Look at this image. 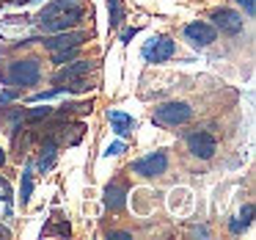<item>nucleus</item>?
I'll return each mask as SVG.
<instances>
[{"label": "nucleus", "mask_w": 256, "mask_h": 240, "mask_svg": "<svg viewBox=\"0 0 256 240\" xmlns=\"http://www.w3.org/2000/svg\"><path fill=\"white\" fill-rule=\"evenodd\" d=\"M0 166H6V149L0 146Z\"/></svg>", "instance_id": "obj_25"}, {"label": "nucleus", "mask_w": 256, "mask_h": 240, "mask_svg": "<svg viewBox=\"0 0 256 240\" xmlns=\"http://www.w3.org/2000/svg\"><path fill=\"white\" fill-rule=\"evenodd\" d=\"M83 17H86V9L56 14V17H44V20H39V23H42V31H44V34H61V31H72L74 25H80Z\"/></svg>", "instance_id": "obj_7"}, {"label": "nucleus", "mask_w": 256, "mask_h": 240, "mask_svg": "<svg viewBox=\"0 0 256 240\" xmlns=\"http://www.w3.org/2000/svg\"><path fill=\"white\" fill-rule=\"evenodd\" d=\"M30 193H34V166H25L22 168V182H20V204L28 207L30 201Z\"/></svg>", "instance_id": "obj_15"}, {"label": "nucleus", "mask_w": 256, "mask_h": 240, "mask_svg": "<svg viewBox=\"0 0 256 240\" xmlns=\"http://www.w3.org/2000/svg\"><path fill=\"white\" fill-rule=\"evenodd\" d=\"M0 237H12V232H8V229L3 226V223H0Z\"/></svg>", "instance_id": "obj_24"}, {"label": "nucleus", "mask_w": 256, "mask_h": 240, "mask_svg": "<svg viewBox=\"0 0 256 240\" xmlns=\"http://www.w3.org/2000/svg\"><path fill=\"white\" fill-rule=\"evenodd\" d=\"M108 25H110L113 31L118 28V25L124 23V6H122V0H108Z\"/></svg>", "instance_id": "obj_17"}, {"label": "nucleus", "mask_w": 256, "mask_h": 240, "mask_svg": "<svg viewBox=\"0 0 256 240\" xmlns=\"http://www.w3.org/2000/svg\"><path fill=\"white\" fill-rule=\"evenodd\" d=\"M250 221H254V204H245L242 210H240V215L228 223V229H232L234 234H240V232H245V229L250 226Z\"/></svg>", "instance_id": "obj_16"}, {"label": "nucleus", "mask_w": 256, "mask_h": 240, "mask_svg": "<svg viewBox=\"0 0 256 240\" xmlns=\"http://www.w3.org/2000/svg\"><path fill=\"white\" fill-rule=\"evenodd\" d=\"M132 36H138V28H127V31H124V34H122V45H130Z\"/></svg>", "instance_id": "obj_22"}, {"label": "nucleus", "mask_w": 256, "mask_h": 240, "mask_svg": "<svg viewBox=\"0 0 256 240\" xmlns=\"http://www.w3.org/2000/svg\"><path fill=\"white\" fill-rule=\"evenodd\" d=\"M56 155H58V141L52 138V135H47L44 144H42V149H39V160H36V168H39L42 174L50 171V168L56 166Z\"/></svg>", "instance_id": "obj_14"}, {"label": "nucleus", "mask_w": 256, "mask_h": 240, "mask_svg": "<svg viewBox=\"0 0 256 240\" xmlns=\"http://www.w3.org/2000/svg\"><path fill=\"white\" fill-rule=\"evenodd\" d=\"M127 182H110L105 188V193H102V204H105V210L110 212H122L124 207H127Z\"/></svg>", "instance_id": "obj_10"}, {"label": "nucleus", "mask_w": 256, "mask_h": 240, "mask_svg": "<svg viewBox=\"0 0 256 240\" xmlns=\"http://www.w3.org/2000/svg\"><path fill=\"white\" fill-rule=\"evenodd\" d=\"M94 72V64L91 61H74V64H64L61 69L56 72V86H64V83H72V80H80L86 75Z\"/></svg>", "instance_id": "obj_11"}, {"label": "nucleus", "mask_w": 256, "mask_h": 240, "mask_svg": "<svg viewBox=\"0 0 256 240\" xmlns=\"http://www.w3.org/2000/svg\"><path fill=\"white\" fill-rule=\"evenodd\" d=\"M108 122L113 124V133L122 135V138H130L135 133V119L124 111H108Z\"/></svg>", "instance_id": "obj_13"}, {"label": "nucleus", "mask_w": 256, "mask_h": 240, "mask_svg": "<svg viewBox=\"0 0 256 240\" xmlns=\"http://www.w3.org/2000/svg\"><path fill=\"white\" fill-rule=\"evenodd\" d=\"M80 53V47H66V50H52V64L56 67H64V64H69L74 56Z\"/></svg>", "instance_id": "obj_19"}, {"label": "nucleus", "mask_w": 256, "mask_h": 240, "mask_svg": "<svg viewBox=\"0 0 256 240\" xmlns=\"http://www.w3.org/2000/svg\"><path fill=\"white\" fill-rule=\"evenodd\" d=\"M80 9H86V0H50L39 12V20L56 17V14H66V12H80Z\"/></svg>", "instance_id": "obj_12"}, {"label": "nucleus", "mask_w": 256, "mask_h": 240, "mask_svg": "<svg viewBox=\"0 0 256 240\" xmlns=\"http://www.w3.org/2000/svg\"><path fill=\"white\" fill-rule=\"evenodd\" d=\"M132 174H138V177H162V174L168 171V155L166 152H149L146 157H140V160L132 163V168H130Z\"/></svg>", "instance_id": "obj_3"}, {"label": "nucleus", "mask_w": 256, "mask_h": 240, "mask_svg": "<svg viewBox=\"0 0 256 240\" xmlns=\"http://www.w3.org/2000/svg\"><path fill=\"white\" fill-rule=\"evenodd\" d=\"M52 113H56V108L44 105V108H30V111H25V122H42V119H50Z\"/></svg>", "instance_id": "obj_18"}, {"label": "nucleus", "mask_w": 256, "mask_h": 240, "mask_svg": "<svg viewBox=\"0 0 256 240\" xmlns=\"http://www.w3.org/2000/svg\"><path fill=\"white\" fill-rule=\"evenodd\" d=\"M234 3H237V6H242L248 17H254V12H256V3H254V0H234Z\"/></svg>", "instance_id": "obj_21"}, {"label": "nucleus", "mask_w": 256, "mask_h": 240, "mask_svg": "<svg viewBox=\"0 0 256 240\" xmlns=\"http://www.w3.org/2000/svg\"><path fill=\"white\" fill-rule=\"evenodd\" d=\"M174 53H176V42L168 39V36H152L144 45V58L149 64H162L168 58H174Z\"/></svg>", "instance_id": "obj_4"}, {"label": "nucleus", "mask_w": 256, "mask_h": 240, "mask_svg": "<svg viewBox=\"0 0 256 240\" xmlns=\"http://www.w3.org/2000/svg\"><path fill=\"white\" fill-rule=\"evenodd\" d=\"M212 25H215V31H220V34L237 36L240 31H242V14H237L234 9H218V12L212 14Z\"/></svg>", "instance_id": "obj_9"}, {"label": "nucleus", "mask_w": 256, "mask_h": 240, "mask_svg": "<svg viewBox=\"0 0 256 240\" xmlns=\"http://www.w3.org/2000/svg\"><path fill=\"white\" fill-rule=\"evenodd\" d=\"M188 149L193 157H198V160H212L218 152V138L212 133H206V130H198V133H190L188 135Z\"/></svg>", "instance_id": "obj_5"}, {"label": "nucleus", "mask_w": 256, "mask_h": 240, "mask_svg": "<svg viewBox=\"0 0 256 240\" xmlns=\"http://www.w3.org/2000/svg\"><path fill=\"white\" fill-rule=\"evenodd\" d=\"M108 237H122V240H130V237H132V234H130V232H110V234H108Z\"/></svg>", "instance_id": "obj_23"}, {"label": "nucleus", "mask_w": 256, "mask_h": 240, "mask_svg": "<svg viewBox=\"0 0 256 240\" xmlns=\"http://www.w3.org/2000/svg\"><path fill=\"white\" fill-rule=\"evenodd\" d=\"M83 42H88V31H61V34L42 39V45L52 53V50H66V47H83Z\"/></svg>", "instance_id": "obj_8"}, {"label": "nucleus", "mask_w": 256, "mask_h": 240, "mask_svg": "<svg viewBox=\"0 0 256 240\" xmlns=\"http://www.w3.org/2000/svg\"><path fill=\"white\" fill-rule=\"evenodd\" d=\"M124 149H127V144H124V141H116V144H110V146L105 149V155H108V157H110V155H122Z\"/></svg>", "instance_id": "obj_20"}, {"label": "nucleus", "mask_w": 256, "mask_h": 240, "mask_svg": "<svg viewBox=\"0 0 256 240\" xmlns=\"http://www.w3.org/2000/svg\"><path fill=\"white\" fill-rule=\"evenodd\" d=\"M190 119H193V108L182 100L162 102V105H157L154 113H152V122L160 124V127H182Z\"/></svg>", "instance_id": "obj_1"}, {"label": "nucleus", "mask_w": 256, "mask_h": 240, "mask_svg": "<svg viewBox=\"0 0 256 240\" xmlns=\"http://www.w3.org/2000/svg\"><path fill=\"white\" fill-rule=\"evenodd\" d=\"M182 34H184V39L190 42L193 47H198V50H204V47H210L212 42L218 39V31H215V25L212 23H188L182 28Z\"/></svg>", "instance_id": "obj_6"}, {"label": "nucleus", "mask_w": 256, "mask_h": 240, "mask_svg": "<svg viewBox=\"0 0 256 240\" xmlns=\"http://www.w3.org/2000/svg\"><path fill=\"white\" fill-rule=\"evenodd\" d=\"M8 86H17V89H25V86H36L42 80V64L36 58H22V61L8 64L6 75H3Z\"/></svg>", "instance_id": "obj_2"}]
</instances>
